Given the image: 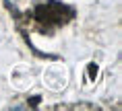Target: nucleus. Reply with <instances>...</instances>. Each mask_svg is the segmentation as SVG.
<instances>
[{
  "instance_id": "1",
  "label": "nucleus",
  "mask_w": 122,
  "mask_h": 111,
  "mask_svg": "<svg viewBox=\"0 0 122 111\" xmlns=\"http://www.w3.org/2000/svg\"><path fill=\"white\" fill-rule=\"evenodd\" d=\"M17 2H19V0H6V4H10V6H13V4H17Z\"/></svg>"
}]
</instances>
